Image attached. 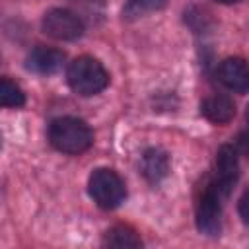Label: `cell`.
I'll use <instances>...</instances> for the list:
<instances>
[{
    "mask_svg": "<svg viewBox=\"0 0 249 249\" xmlns=\"http://www.w3.org/2000/svg\"><path fill=\"white\" fill-rule=\"evenodd\" d=\"M49 140L62 154H82L93 144L91 128L76 117H58L49 124Z\"/></svg>",
    "mask_w": 249,
    "mask_h": 249,
    "instance_id": "6da1fadb",
    "label": "cell"
},
{
    "mask_svg": "<svg viewBox=\"0 0 249 249\" xmlns=\"http://www.w3.org/2000/svg\"><path fill=\"white\" fill-rule=\"evenodd\" d=\"M68 86L82 97L95 95L109 86V74L103 64L93 56H78L66 70Z\"/></svg>",
    "mask_w": 249,
    "mask_h": 249,
    "instance_id": "7a4b0ae2",
    "label": "cell"
},
{
    "mask_svg": "<svg viewBox=\"0 0 249 249\" xmlns=\"http://www.w3.org/2000/svg\"><path fill=\"white\" fill-rule=\"evenodd\" d=\"M88 191H89V196L93 198V202L105 210L117 208L126 196L124 181L119 177L117 171L107 169V167H97L89 175Z\"/></svg>",
    "mask_w": 249,
    "mask_h": 249,
    "instance_id": "3957f363",
    "label": "cell"
},
{
    "mask_svg": "<svg viewBox=\"0 0 249 249\" xmlns=\"http://www.w3.org/2000/svg\"><path fill=\"white\" fill-rule=\"evenodd\" d=\"M222 193L216 189V185H210L204 189L198 204H196V228L200 233L216 237L222 231V204H220Z\"/></svg>",
    "mask_w": 249,
    "mask_h": 249,
    "instance_id": "277c9868",
    "label": "cell"
},
{
    "mask_svg": "<svg viewBox=\"0 0 249 249\" xmlns=\"http://www.w3.org/2000/svg\"><path fill=\"white\" fill-rule=\"evenodd\" d=\"M41 25L49 37L58 39V41H74V39L82 37V33H84L82 19L74 12L64 10V8L49 10L43 16Z\"/></svg>",
    "mask_w": 249,
    "mask_h": 249,
    "instance_id": "5b68a950",
    "label": "cell"
},
{
    "mask_svg": "<svg viewBox=\"0 0 249 249\" xmlns=\"http://www.w3.org/2000/svg\"><path fill=\"white\" fill-rule=\"evenodd\" d=\"M216 169H218V179H216V189L222 193V196L230 195L231 187L237 181L239 175V160H237V152L233 146L224 144L220 146L218 154H216Z\"/></svg>",
    "mask_w": 249,
    "mask_h": 249,
    "instance_id": "8992f818",
    "label": "cell"
},
{
    "mask_svg": "<svg viewBox=\"0 0 249 249\" xmlns=\"http://www.w3.org/2000/svg\"><path fill=\"white\" fill-rule=\"evenodd\" d=\"M218 80L233 89V91H245L249 88V66L239 56H230L220 62L218 66Z\"/></svg>",
    "mask_w": 249,
    "mask_h": 249,
    "instance_id": "52a82bcc",
    "label": "cell"
},
{
    "mask_svg": "<svg viewBox=\"0 0 249 249\" xmlns=\"http://www.w3.org/2000/svg\"><path fill=\"white\" fill-rule=\"evenodd\" d=\"M62 62H64V53L51 47H35L25 58L27 70L35 74H54L62 68Z\"/></svg>",
    "mask_w": 249,
    "mask_h": 249,
    "instance_id": "ba28073f",
    "label": "cell"
},
{
    "mask_svg": "<svg viewBox=\"0 0 249 249\" xmlns=\"http://www.w3.org/2000/svg\"><path fill=\"white\" fill-rule=\"evenodd\" d=\"M140 171L146 177V181L152 183V185H156L161 179H165L167 173H169V156H167V152L161 150V148L146 150L144 156H142Z\"/></svg>",
    "mask_w": 249,
    "mask_h": 249,
    "instance_id": "9c48e42d",
    "label": "cell"
},
{
    "mask_svg": "<svg viewBox=\"0 0 249 249\" xmlns=\"http://www.w3.org/2000/svg\"><path fill=\"white\" fill-rule=\"evenodd\" d=\"M200 113L214 124H226L235 115V105L228 95H210L200 103Z\"/></svg>",
    "mask_w": 249,
    "mask_h": 249,
    "instance_id": "30bf717a",
    "label": "cell"
},
{
    "mask_svg": "<svg viewBox=\"0 0 249 249\" xmlns=\"http://www.w3.org/2000/svg\"><path fill=\"white\" fill-rule=\"evenodd\" d=\"M105 245L109 247H140L142 239L128 226H115L105 233Z\"/></svg>",
    "mask_w": 249,
    "mask_h": 249,
    "instance_id": "8fae6325",
    "label": "cell"
},
{
    "mask_svg": "<svg viewBox=\"0 0 249 249\" xmlns=\"http://www.w3.org/2000/svg\"><path fill=\"white\" fill-rule=\"evenodd\" d=\"M167 4V0H126L123 8V16L126 19H138L146 14L158 12Z\"/></svg>",
    "mask_w": 249,
    "mask_h": 249,
    "instance_id": "7c38bea8",
    "label": "cell"
},
{
    "mask_svg": "<svg viewBox=\"0 0 249 249\" xmlns=\"http://www.w3.org/2000/svg\"><path fill=\"white\" fill-rule=\"evenodd\" d=\"M0 103H2V107H21L25 103V93L12 80L2 78V84H0Z\"/></svg>",
    "mask_w": 249,
    "mask_h": 249,
    "instance_id": "4fadbf2b",
    "label": "cell"
},
{
    "mask_svg": "<svg viewBox=\"0 0 249 249\" xmlns=\"http://www.w3.org/2000/svg\"><path fill=\"white\" fill-rule=\"evenodd\" d=\"M239 216L245 224H249V191L239 198Z\"/></svg>",
    "mask_w": 249,
    "mask_h": 249,
    "instance_id": "5bb4252c",
    "label": "cell"
},
{
    "mask_svg": "<svg viewBox=\"0 0 249 249\" xmlns=\"http://www.w3.org/2000/svg\"><path fill=\"white\" fill-rule=\"evenodd\" d=\"M214 2H218V4H237L241 0H214Z\"/></svg>",
    "mask_w": 249,
    "mask_h": 249,
    "instance_id": "9a60e30c",
    "label": "cell"
},
{
    "mask_svg": "<svg viewBox=\"0 0 249 249\" xmlns=\"http://www.w3.org/2000/svg\"><path fill=\"white\" fill-rule=\"evenodd\" d=\"M245 117H247V124H249V105H247V113H245Z\"/></svg>",
    "mask_w": 249,
    "mask_h": 249,
    "instance_id": "2e32d148",
    "label": "cell"
}]
</instances>
